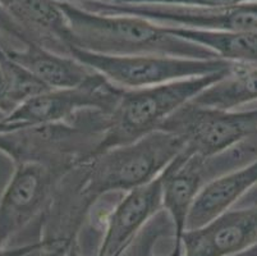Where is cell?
<instances>
[{"mask_svg":"<svg viewBox=\"0 0 257 256\" xmlns=\"http://www.w3.org/2000/svg\"><path fill=\"white\" fill-rule=\"evenodd\" d=\"M69 242L67 241H55V242L46 243L41 250V255L40 256H67V251H68Z\"/></svg>","mask_w":257,"mask_h":256,"instance_id":"cell-19","label":"cell"},{"mask_svg":"<svg viewBox=\"0 0 257 256\" xmlns=\"http://www.w3.org/2000/svg\"><path fill=\"white\" fill-rule=\"evenodd\" d=\"M167 28L175 36L210 49L220 59L257 67V34L201 31L179 27Z\"/></svg>","mask_w":257,"mask_h":256,"instance_id":"cell-15","label":"cell"},{"mask_svg":"<svg viewBox=\"0 0 257 256\" xmlns=\"http://www.w3.org/2000/svg\"><path fill=\"white\" fill-rule=\"evenodd\" d=\"M46 245L45 241H37V242L27 243V245L12 246V247L0 248V256H25L31 251L41 248Z\"/></svg>","mask_w":257,"mask_h":256,"instance_id":"cell-18","label":"cell"},{"mask_svg":"<svg viewBox=\"0 0 257 256\" xmlns=\"http://www.w3.org/2000/svg\"><path fill=\"white\" fill-rule=\"evenodd\" d=\"M175 229L164 209L145 225L123 256H182L177 250Z\"/></svg>","mask_w":257,"mask_h":256,"instance_id":"cell-16","label":"cell"},{"mask_svg":"<svg viewBox=\"0 0 257 256\" xmlns=\"http://www.w3.org/2000/svg\"><path fill=\"white\" fill-rule=\"evenodd\" d=\"M184 147L181 136L160 128L135 142L99 152L67 175L74 210L86 220L101 197L151 182Z\"/></svg>","mask_w":257,"mask_h":256,"instance_id":"cell-1","label":"cell"},{"mask_svg":"<svg viewBox=\"0 0 257 256\" xmlns=\"http://www.w3.org/2000/svg\"><path fill=\"white\" fill-rule=\"evenodd\" d=\"M233 69L156 84L151 88L136 90L123 89L115 107L109 114L106 132L99 152L131 144L154 131L160 130V127L174 113Z\"/></svg>","mask_w":257,"mask_h":256,"instance_id":"cell-4","label":"cell"},{"mask_svg":"<svg viewBox=\"0 0 257 256\" xmlns=\"http://www.w3.org/2000/svg\"><path fill=\"white\" fill-rule=\"evenodd\" d=\"M181 136L184 150L209 158L257 132V103L234 110L209 109L188 103L163 126Z\"/></svg>","mask_w":257,"mask_h":256,"instance_id":"cell-7","label":"cell"},{"mask_svg":"<svg viewBox=\"0 0 257 256\" xmlns=\"http://www.w3.org/2000/svg\"><path fill=\"white\" fill-rule=\"evenodd\" d=\"M161 209V175L123 194L104 218L101 239L95 256H123L137 234Z\"/></svg>","mask_w":257,"mask_h":256,"instance_id":"cell-9","label":"cell"},{"mask_svg":"<svg viewBox=\"0 0 257 256\" xmlns=\"http://www.w3.org/2000/svg\"><path fill=\"white\" fill-rule=\"evenodd\" d=\"M205 156L186 150L161 173L163 209L172 219L175 229V246L182 252V236L196 197L205 186Z\"/></svg>","mask_w":257,"mask_h":256,"instance_id":"cell-11","label":"cell"},{"mask_svg":"<svg viewBox=\"0 0 257 256\" xmlns=\"http://www.w3.org/2000/svg\"><path fill=\"white\" fill-rule=\"evenodd\" d=\"M16 108H17V103L13 96L11 83L4 73V70L0 67V114L3 117L7 116Z\"/></svg>","mask_w":257,"mask_h":256,"instance_id":"cell-17","label":"cell"},{"mask_svg":"<svg viewBox=\"0 0 257 256\" xmlns=\"http://www.w3.org/2000/svg\"><path fill=\"white\" fill-rule=\"evenodd\" d=\"M249 138H251V140L253 141V142H256V144H257V132L254 133V135H252L251 137H249Z\"/></svg>","mask_w":257,"mask_h":256,"instance_id":"cell-21","label":"cell"},{"mask_svg":"<svg viewBox=\"0 0 257 256\" xmlns=\"http://www.w3.org/2000/svg\"><path fill=\"white\" fill-rule=\"evenodd\" d=\"M69 55L124 90L201 77L230 70L237 63L225 59H196L172 55L115 56L90 53L72 46Z\"/></svg>","mask_w":257,"mask_h":256,"instance_id":"cell-5","label":"cell"},{"mask_svg":"<svg viewBox=\"0 0 257 256\" xmlns=\"http://www.w3.org/2000/svg\"><path fill=\"white\" fill-rule=\"evenodd\" d=\"M4 49L12 59L49 89L74 88L95 74V70L71 55L50 50L36 41L25 42L22 48L4 46Z\"/></svg>","mask_w":257,"mask_h":256,"instance_id":"cell-13","label":"cell"},{"mask_svg":"<svg viewBox=\"0 0 257 256\" xmlns=\"http://www.w3.org/2000/svg\"><path fill=\"white\" fill-rule=\"evenodd\" d=\"M109 114L87 110L71 122L0 131V152L15 164H39L67 175L99 152Z\"/></svg>","mask_w":257,"mask_h":256,"instance_id":"cell-3","label":"cell"},{"mask_svg":"<svg viewBox=\"0 0 257 256\" xmlns=\"http://www.w3.org/2000/svg\"><path fill=\"white\" fill-rule=\"evenodd\" d=\"M257 185V159L240 168L212 178L201 189L189 211L186 232L205 224L234 208L235 204Z\"/></svg>","mask_w":257,"mask_h":256,"instance_id":"cell-12","label":"cell"},{"mask_svg":"<svg viewBox=\"0 0 257 256\" xmlns=\"http://www.w3.org/2000/svg\"><path fill=\"white\" fill-rule=\"evenodd\" d=\"M192 104L209 109L234 110L257 103V67L238 63L232 72L193 99Z\"/></svg>","mask_w":257,"mask_h":256,"instance_id":"cell-14","label":"cell"},{"mask_svg":"<svg viewBox=\"0 0 257 256\" xmlns=\"http://www.w3.org/2000/svg\"><path fill=\"white\" fill-rule=\"evenodd\" d=\"M257 242V205L230 209L201 228L184 232L182 256H234Z\"/></svg>","mask_w":257,"mask_h":256,"instance_id":"cell-10","label":"cell"},{"mask_svg":"<svg viewBox=\"0 0 257 256\" xmlns=\"http://www.w3.org/2000/svg\"><path fill=\"white\" fill-rule=\"evenodd\" d=\"M15 165L0 195V248L9 247L34 220L41 222L65 176L39 164Z\"/></svg>","mask_w":257,"mask_h":256,"instance_id":"cell-8","label":"cell"},{"mask_svg":"<svg viewBox=\"0 0 257 256\" xmlns=\"http://www.w3.org/2000/svg\"><path fill=\"white\" fill-rule=\"evenodd\" d=\"M234 256H257V242L254 243L253 246H251L249 248H247L246 251H243V252L238 253V255Z\"/></svg>","mask_w":257,"mask_h":256,"instance_id":"cell-20","label":"cell"},{"mask_svg":"<svg viewBox=\"0 0 257 256\" xmlns=\"http://www.w3.org/2000/svg\"><path fill=\"white\" fill-rule=\"evenodd\" d=\"M71 32V45L104 55H172L220 59L214 51L168 31L164 26L123 14L86 11L68 0H58Z\"/></svg>","mask_w":257,"mask_h":256,"instance_id":"cell-2","label":"cell"},{"mask_svg":"<svg viewBox=\"0 0 257 256\" xmlns=\"http://www.w3.org/2000/svg\"><path fill=\"white\" fill-rule=\"evenodd\" d=\"M68 2H74V0H68Z\"/></svg>","mask_w":257,"mask_h":256,"instance_id":"cell-22","label":"cell"},{"mask_svg":"<svg viewBox=\"0 0 257 256\" xmlns=\"http://www.w3.org/2000/svg\"><path fill=\"white\" fill-rule=\"evenodd\" d=\"M123 89L96 73L83 83L67 89H51L31 96L0 118V131L39 124L71 122L87 110L111 113Z\"/></svg>","mask_w":257,"mask_h":256,"instance_id":"cell-6","label":"cell"}]
</instances>
